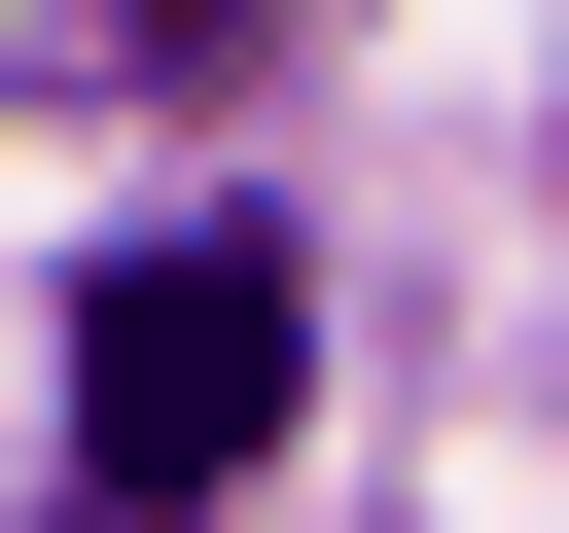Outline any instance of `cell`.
I'll use <instances>...</instances> for the list:
<instances>
[{"mask_svg":"<svg viewBox=\"0 0 569 533\" xmlns=\"http://www.w3.org/2000/svg\"><path fill=\"white\" fill-rule=\"evenodd\" d=\"M284 391H320V284H284L249 213H142V249L71 284V497H107V533H213V497L284 462Z\"/></svg>","mask_w":569,"mask_h":533,"instance_id":"1","label":"cell"}]
</instances>
